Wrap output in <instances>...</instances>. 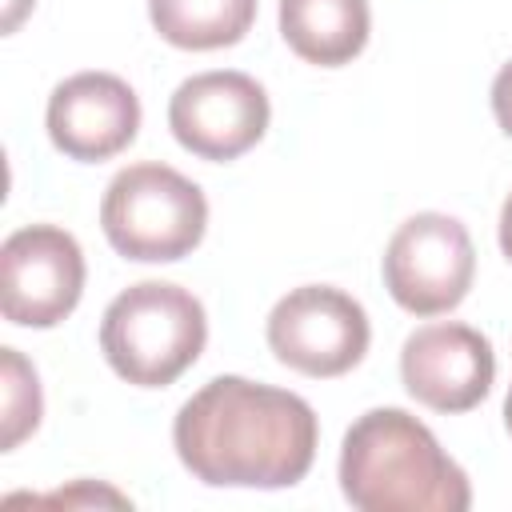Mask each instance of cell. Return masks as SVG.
<instances>
[{"instance_id":"1","label":"cell","mask_w":512,"mask_h":512,"mask_svg":"<svg viewBox=\"0 0 512 512\" xmlns=\"http://www.w3.org/2000/svg\"><path fill=\"white\" fill-rule=\"evenodd\" d=\"M320 424L304 396L244 376H216L172 424L180 464L212 488H292L316 460Z\"/></svg>"},{"instance_id":"2","label":"cell","mask_w":512,"mask_h":512,"mask_svg":"<svg viewBox=\"0 0 512 512\" xmlns=\"http://www.w3.org/2000/svg\"><path fill=\"white\" fill-rule=\"evenodd\" d=\"M340 492L360 512H464L472 504L464 468L404 408H372L344 432Z\"/></svg>"},{"instance_id":"3","label":"cell","mask_w":512,"mask_h":512,"mask_svg":"<svg viewBox=\"0 0 512 512\" xmlns=\"http://www.w3.org/2000/svg\"><path fill=\"white\" fill-rule=\"evenodd\" d=\"M208 340L204 304L168 280L124 288L100 320V352L108 368L136 388H164L184 376Z\"/></svg>"},{"instance_id":"4","label":"cell","mask_w":512,"mask_h":512,"mask_svg":"<svg viewBox=\"0 0 512 512\" xmlns=\"http://www.w3.org/2000/svg\"><path fill=\"white\" fill-rule=\"evenodd\" d=\"M100 228L124 260L172 264L204 240L208 200L168 164H128L112 176L100 200Z\"/></svg>"},{"instance_id":"5","label":"cell","mask_w":512,"mask_h":512,"mask_svg":"<svg viewBox=\"0 0 512 512\" xmlns=\"http://www.w3.org/2000/svg\"><path fill=\"white\" fill-rule=\"evenodd\" d=\"M476 276L468 228L448 212L408 216L384 248V288L412 316L452 312Z\"/></svg>"},{"instance_id":"6","label":"cell","mask_w":512,"mask_h":512,"mask_svg":"<svg viewBox=\"0 0 512 512\" xmlns=\"http://www.w3.org/2000/svg\"><path fill=\"white\" fill-rule=\"evenodd\" d=\"M372 328L360 300L332 284H300L268 312V348L292 372L328 380L356 368Z\"/></svg>"},{"instance_id":"7","label":"cell","mask_w":512,"mask_h":512,"mask_svg":"<svg viewBox=\"0 0 512 512\" xmlns=\"http://www.w3.org/2000/svg\"><path fill=\"white\" fill-rule=\"evenodd\" d=\"M84 292V252L56 224L16 228L0 244V312L20 328H56Z\"/></svg>"},{"instance_id":"8","label":"cell","mask_w":512,"mask_h":512,"mask_svg":"<svg viewBox=\"0 0 512 512\" xmlns=\"http://www.w3.org/2000/svg\"><path fill=\"white\" fill-rule=\"evenodd\" d=\"M268 92L232 68L188 76L168 100V128L180 148L200 160H236L268 132Z\"/></svg>"},{"instance_id":"9","label":"cell","mask_w":512,"mask_h":512,"mask_svg":"<svg viewBox=\"0 0 512 512\" xmlns=\"http://www.w3.org/2000/svg\"><path fill=\"white\" fill-rule=\"evenodd\" d=\"M400 380L424 408L468 412L496 380V352L472 324H424L400 348Z\"/></svg>"},{"instance_id":"10","label":"cell","mask_w":512,"mask_h":512,"mask_svg":"<svg viewBox=\"0 0 512 512\" xmlns=\"http://www.w3.org/2000/svg\"><path fill=\"white\" fill-rule=\"evenodd\" d=\"M48 136L68 160L100 164L124 152L140 132V100L112 72H76L48 96Z\"/></svg>"},{"instance_id":"11","label":"cell","mask_w":512,"mask_h":512,"mask_svg":"<svg viewBox=\"0 0 512 512\" xmlns=\"http://www.w3.org/2000/svg\"><path fill=\"white\" fill-rule=\"evenodd\" d=\"M368 32V0H280V36L308 64L340 68L356 60Z\"/></svg>"},{"instance_id":"12","label":"cell","mask_w":512,"mask_h":512,"mask_svg":"<svg viewBox=\"0 0 512 512\" xmlns=\"http://www.w3.org/2000/svg\"><path fill=\"white\" fill-rule=\"evenodd\" d=\"M152 28L188 52L240 44L256 20V0H148Z\"/></svg>"},{"instance_id":"13","label":"cell","mask_w":512,"mask_h":512,"mask_svg":"<svg viewBox=\"0 0 512 512\" xmlns=\"http://www.w3.org/2000/svg\"><path fill=\"white\" fill-rule=\"evenodd\" d=\"M0 380H4V432H0V448L12 452L24 436L36 432L44 400H40V380L36 368L16 352V348H0Z\"/></svg>"},{"instance_id":"14","label":"cell","mask_w":512,"mask_h":512,"mask_svg":"<svg viewBox=\"0 0 512 512\" xmlns=\"http://www.w3.org/2000/svg\"><path fill=\"white\" fill-rule=\"evenodd\" d=\"M492 116H496V124L512 136V60L496 72V80H492Z\"/></svg>"},{"instance_id":"15","label":"cell","mask_w":512,"mask_h":512,"mask_svg":"<svg viewBox=\"0 0 512 512\" xmlns=\"http://www.w3.org/2000/svg\"><path fill=\"white\" fill-rule=\"evenodd\" d=\"M52 504H100V500H108V504H128L120 492H112V488H92L88 480L84 484H76V488H68V492H56V496H48Z\"/></svg>"},{"instance_id":"16","label":"cell","mask_w":512,"mask_h":512,"mask_svg":"<svg viewBox=\"0 0 512 512\" xmlns=\"http://www.w3.org/2000/svg\"><path fill=\"white\" fill-rule=\"evenodd\" d=\"M500 248L512 260V192L504 196V208H500Z\"/></svg>"},{"instance_id":"17","label":"cell","mask_w":512,"mask_h":512,"mask_svg":"<svg viewBox=\"0 0 512 512\" xmlns=\"http://www.w3.org/2000/svg\"><path fill=\"white\" fill-rule=\"evenodd\" d=\"M504 424H508V432H512V388H508V396H504Z\"/></svg>"}]
</instances>
